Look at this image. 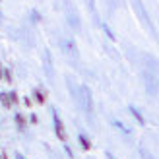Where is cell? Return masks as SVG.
<instances>
[{
	"instance_id": "obj_9",
	"label": "cell",
	"mask_w": 159,
	"mask_h": 159,
	"mask_svg": "<svg viewBox=\"0 0 159 159\" xmlns=\"http://www.w3.org/2000/svg\"><path fill=\"white\" fill-rule=\"evenodd\" d=\"M140 153H142V157H144V159H155V157H151V155H149V153L146 151V149H142Z\"/></svg>"
},
{
	"instance_id": "obj_2",
	"label": "cell",
	"mask_w": 159,
	"mask_h": 159,
	"mask_svg": "<svg viewBox=\"0 0 159 159\" xmlns=\"http://www.w3.org/2000/svg\"><path fill=\"white\" fill-rule=\"evenodd\" d=\"M142 78H144V82H146L147 93H149V95H157V91H159V80H157V76H155L151 70H144V72H142Z\"/></svg>"
},
{
	"instance_id": "obj_4",
	"label": "cell",
	"mask_w": 159,
	"mask_h": 159,
	"mask_svg": "<svg viewBox=\"0 0 159 159\" xmlns=\"http://www.w3.org/2000/svg\"><path fill=\"white\" fill-rule=\"evenodd\" d=\"M60 47H62V51L66 54H72V56H78V47H76V41L70 37L66 39H60Z\"/></svg>"
},
{
	"instance_id": "obj_10",
	"label": "cell",
	"mask_w": 159,
	"mask_h": 159,
	"mask_svg": "<svg viewBox=\"0 0 159 159\" xmlns=\"http://www.w3.org/2000/svg\"><path fill=\"white\" fill-rule=\"evenodd\" d=\"M0 99H2V103H4V105H10V101H8V95H6V93H2V95H0Z\"/></svg>"
},
{
	"instance_id": "obj_5",
	"label": "cell",
	"mask_w": 159,
	"mask_h": 159,
	"mask_svg": "<svg viewBox=\"0 0 159 159\" xmlns=\"http://www.w3.org/2000/svg\"><path fill=\"white\" fill-rule=\"evenodd\" d=\"M68 21H70V25L74 27V29H80V18H78V14L68 12Z\"/></svg>"
},
{
	"instance_id": "obj_6",
	"label": "cell",
	"mask_w": 159,
	"mask_h": 159,
	"mask_svg": "<svg viewBox=\"0 0 159 159\" xmlns=\"http://www.w3.org/2000/svg\"><path fill=\"white\" fill-rule=\"evenodd\" d=\"M54 126H56V134L60 136V138H64V132H62V124H60V120H58L56 113H54Z\"/></svg>"
},
{
	"instance_id": "obj_8",
	"label": "cell",
	"mask_w": 159,
	"mask_h": 159,
	"mask_svg": "<svg viewBox=\"0 0 159 159\" xmlns=\"http://www.w3.org/2000/svg\"><path fill=\"white\" fill-rule=\"evenodd\" d=\"M103 29H105V31H107V35H109V39H116V37H115V33L111 31V29H109V27H107V25H105V23H103Z\"/></svg>"
},
{
	"instance_id": "obj_11",
	"label": "cell",
	"mask_w": 159,
	"mask_h": 159,
	"mask_svg": "<svg viewBox=\"0 0 159 159\" xmlns=\"http://www.w3.org/2000/svg\"><path fill=\"white\" fill-rule=\"evenodd\" d=\"M80 142H82V144H83V147H85V149H87V147H89V142L85 140L83 136H80Z\"/></svg>"
},
{
	"instance_id": "obj_7",
	"label": "cell",
	"mask_w": 159,
	"mask_h": 159,
	"mask_svg": "<svg viewBox=\"0 0 159 159\" xmlns=\"http://www.w3.org/2000/svg\"><path fill=\"white\" fill-rule=\"evenodd\" d=\"M130 113H132V115L138 118V122H144V118H142V115H140V111H138L136 107H130Z\"/></svg>"
},
{
	"instance_id": "obj_13",
	"label": "cell",
	"mask_w": 159,
	"mask_h": 159,
	"mask_svg": "<svg viewBox=\"0 0 159 159\" xmlns=\"http://www.w3.org/2000/svg\"><path fill=\"white\" fill-rule=\"evenodd\" d=\"M0 76H2V72H0Z\"/></svg>"
},
{
	"instance_id": "obj_3",
	"label": "cell",
	"mask_w": 159,
	"mask_h": 159,
	"mask_svg": "<svg viewBox=\"0 0 159 159\" xmlns=\"http://www.w3.org/2000/svg\"><path fill=\"white\" fill-rule=\"evenodd\" d=\"M134 10H136V14L140 16L142 21L151 29V33H155V29H153V25H151V19H149V14L146 12V8H144V4H142V0H134Z\"/></svg>"
},
{
	"instance_id": "obj_12",
	"label": "cell",
	"mask_w": 159,
	"mask_h": 159,
	"mask_svg": "<svg viewBox=\"0 0 159 159\" xmlns=\"http://www.w3.org/2000/svg\"><path fill=\"white\" fill-rule=\"evenodd\" d=\"M18 159H23V157H21V155H18Z\"/></svg>"
},
{
	"instance_id": "obj_1",
	"label": "cell",
	"mask_w": 159,
	"mask_h": 159,
	"mask_svg": "<svg viewBox=\"0 0 159 159\" xmlns=\"http://www.w3.org/2000/svg\"><path fill=\"white\" fill-rule=\"evenodd\" d=\"M70 89H72V93H74V97H76L78 105L87 113V116H91L93 105H91V91H89V87H87V85H82L80 89H74V85L70 83Z\"/></svg>"
}]
</instances>
